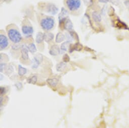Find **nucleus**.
<instances>
[{
	"label": "nucleus",
	"mask_w": 129,
	"mask_h": 128,
	"mask_svg": "<svg viewBox=\"0 0 129 128\" xmlns=\"http://www.w3.org/2000/svg\"><path fill=\"white\" fill-rule=\"evenodd\" d=\"M0 90H1V94H4L6 93V89L4 87H1V89H0Z\"/></svg>",
	"instance_id": "26"
},
{
	"label": "nucleus",
	"mask_w": 129,
	"mask_h": 128,
	"mask_svg": "<svg viewBox=\"0 0 129 128\" xmlns=\"http://www.w3.org/2000/svg\"><path fill=\"white\" fill-rule=\"evenodd\" d=\"M70 44L69 41L64 42L61 45L60 50L62 52H66L67 50H68L69 48H70Z\"/></svg>",
	"instance_id": "17"
},
{
	"label": "nucleus",
	"mask_w": 129,
	"mask_h": 128,
	"mask_svg": "<svg viewBox=\"0 0 129 128\" xmlns=\"http://www.w3.org/2000/svg\"><path fill=\"white\" fill-rule=\"evenodd\" d=\"M6 74H10V73H12L14 71V69L13 68V67L11 65H9L7 67V68L6 69Z\"/></svg>",
	"instance_id": "22"
},
{
	"label": "nucleus",
	"mask_w": 129,
	"mask_h": 128,
	"mask_svg": "<svg viewBox=\"0 0 129 128\" xmlns=\"http://www.w3.org/2000/svg\"><path fill=\"white\" fill-rule=\"evenodd\" d=\"M15 86L18 89H21L22 87V85L21 83H18L15 84Z\"/></svg>",
	"instance_id": "27"
},
{
	"label": "nucleus",
	"mask_w": 129,
	"mask_h": 128,
	"mask_svg": "<svg viewBox=\"0 0 129 128\" xmlns=\"http://www.w3.org/2000/svg\"><path fill=\"white\" fill-rule=\"evenodd\" d=\"M63 60L64 62H69V60H70V58H69V56H68V54H65V55L63 56Z\"/></svg>",
	"instance_id": "25"
},
{
	"label": "nucleus",
	"mask_w": 129,
	"mask_h": 128,
	"mask_svg": "<svg viewBox=\"0 0 129 128\" xmlns=\"http://www.w3.org/2000/svg\"><path fill=\"white\" fill-rule=\"evenodd\" d=\"M20 49H21L22 59L24 60H27L29 59V55H28L29 50L27 46L26 45H21Z\"/></svg>",
	"instance_id": "7"
},
{
	"label": "nucleus",
	"mask_w": 129,
	"mask_h": 128,
	"mask_svg": "<svg viewBox=\"0 0 129 128\" xmlns=\"http://www.w3.org/2000/svg\"><path fill=\"white\" fill-rule=\"evenodd\" d=\"M44 40V33L42 32H38L36 34L35 37V42L38 44H40L42 43L43 41Z\"/></svg>",
	"instance_id": "12"
},
{
	"label": "nucleus",
	"mask_w": 129,
	"mask_h": 128,
	"mask_svg": "<svg viewBox=\"0 0 129 128\" xmlns=\"http://www.w3.org/2000/svg\"><path fill=\"white\" fill-rule=\"evenodd\" d=\"M43 57L42 54L40 53H38L33 58L32 61V68L33 69H37L41 63L43 61Z\"/></svg>",
	"instance_id": "4"
},
{
	"label": "nucleus",
	"mask_w": 129,
	"mask_h": 128,
	"mask_svg": "<svg viewBox=\"0 0 129 128\" xmlns=\"http://www.w3.org/2000/svg\"><path fill=\"white\" fill-rule=\"evenodd\" d=\"M64 27L65 29L71 31L73 29V24L71 20L69 19H67L64 23Z\"/></svg>",
	"instance_id": "13"
},
{
	"label": "nucleus",
	"mask_w": 129,
	"mask_h": 128,
	"mask_svg": "<svg viewBox=\"0 0 129 128\" xmlns=\"http://www.w3.org/2000/svg\"><path fill=\"white\" fill-rule=\"evenodd\" d=\"M27 73V69L22 67L21 65H18V75L20 76H23L26 75Z\"/></svg>",
	"instance_id": "19"
},
{
	"label": "nucleus",
	"mask_w": 129,
	"mask_h": 128,
	"mask_svg": "<svg viewBox=\"0 0 129 128\" xmlns=\"http://www.w3.org/2000/svg\"><path fill=\"white\" fill-rule=\"evenodd\" d=\"M66 5L69 11L74 12L78 10L81 7V0H66Z\"/></svg>",
	"instance_id": "3"
},
{
	"label": "nucleus",
	"mask_w": 129,
	"mask_h": 128,
	"mask_svg": "<svg viewBox=\"0 0 129 128\" xmlns=\"http://www.w3.org/2000/svg\"><path fill=\"white\" fill-rule=\"evenodd\" d=\"M67 66L65 62H60L56 66V70L58 72H61L64 70Z\"/></svg>",
	"instance_id": "18"
},
{
	"label": "nucleus",
	"mask_w": 129,
	"mask_h": 128,
	"mask_svg": "<svg viewBox=\"0 0 129 128\" xmlns=\"http://www.w3.org/2000/svg\"><path fill=\"white\" fill-rule=\"evenodd\" d=\"M40 25L45 31H50L55 25L54 19L52 17H46L43 18L41 21Z\"/></svg>",
	"instance_id": "2"
},
{
	"label": "nucleus",
	"mask_w": 129,
	"mask_h": 128,
	"mask_svg": "<svg viewBox=\"0 0 129 128\" xmlns=\"http://www.w3.org/2000/svg\"><path fill=\"white\" fill-rule=\"evenodd\" d=\"M4 1L5 2H9V1H10L11 0H4Z\"/></svg>",
	"instance_id": "29"
},
{
	"label": "nucleus",
	"mask_w": 129,
	"mask_h": 128,
	"mask_svg": "<svg viewBox=\"0 0 129 128\" xmlns=\"http://www.w3.org/2000/svg\"><path fill=\"white\" fill-rule=\"evenodd\" d=\"M99 1L102 3H107L109 2V0H99Z\"/></svg>",
	"instance_id": "28"
},
{
	"label": "nucleus",
	"mask_w": 129,
	"mask_h": 128,
	"mask_svg": "<svg viewBox=\"0 0 129 128\" xmlns=\"http://www.w3.org/2000/svg\"><path fill=\"white\" fill-rule=\"evenodd\" d=\"M7 65L5 63H1V69H0V70H1V72H3V71L6 69V68H7Z\"/></svg>",
	"instance_id": "23"
},
{
	"label": "nucleus",
	"mask_w": 129,
	"mask_h": 128,
	"mask_svg": "<svg viewBox=\"0 0 129 128\" xmlns=\"http://www.w3.org/2000/svg\"><path fill=\"white\" fill-rule=\"evenodd\" d=\"M38 81V77L36 75H33L27 79V82L29 84H35Z\"/></svg>",
	"instance_id": "20"
},
{
	"label": "nucleus",
	"mask_w": 129,
	"mask_h": 128,
	"mask_svg": "<svg viewBox=\"0 0 129 128\" xmlns=\"http://www.w3.org/2000/svg\"><path fill=\"white\" fill-rule=\"evenodd\" d=\"M54 38V34L51 32H46L44 33V40L46 42H50Z\"/></svg>",
	"instance_id": "14"
},
{
	"label": "nucleus",
	"mask_w": 129,
	"mask_h": 128,
	"mask_svg": "<svg viewBox=\"0 0 129 128\" xmlns=\"http://www.w3.org/2000/svg\"><path fill=\"white\" fill-rule=\"evenodd\" d=\"M92 15L93 20L96 22H100L101 21V16L98 12L96 11L93 12Z\"/></svg>",
	"instance_id": "16"
},
{
	"label": "nucleus",
	"mask_w": 129,
	"mask_h": 128,
	"mask_svg": "<svg viewBox=\"0 0 129 128\" xmlns=\"http://www.w3.org/2000/svg\"><path fill=\"white\" fill-rule=\"evenodd\" d=\"M47 82L48 84L50 85V86L54 87L57 86V85L58 83L59 80H58V79L56 78H49L47 79Z\"/></svg>",
	"instance_id": "11"
},
{
	"label": "nucleus",
	"mask_w": 129,
	"mask_h": 128,
	"mask_svg": "<svg viewBox=\"0 0 129 128\" xmlns=\"http://www.w3.org/2000/svg\"><path fill=\"white\" fill-rule=\"evenodd\" d=\"M8 38L5 34L1 33L0 35V48L1 50H3L7 48L9 45Z\"/></svg>",
	"instance_id": "5"
},
{
	"label": "nucleus",
	"mask_w": 129,
	"mask_h": 128,
	"mask_svg": "<svg viewBox=\"0 0 129 128\" xmlns=\"http://www.w3.org/2000/svg\"><path fill=\"white\" fill-rule=\"evenodd\" d=\"M22 32L25 35L29 36L33 34L34 29L32 26L24 25L22 27Z\"/></svg>",
	"instance_id": "9"
},
{
	"label": "nucleus",
	"mask_w": 129,
	"mask_h": 128,
	"mask_svg": "<svg viewBox=\"0 0 129 128\" xmlns=\"http://www.w3.org/2000/svg\"><path fill=\"white\" fill-rule=\"evenodd\" d=\"M65 39V35L61 32H59L57 34L55 38V41L56 43H61Z\"/></svg>",
	"instance_id": "15"
},
{
	"label": "nucleus",
	"mask_w": 129,
	"mask_h": 128,
	"mask_svg": "<svg viewBox=\"0 0 129 128\" xmlns=\"http://www.w3.org/2000/svg\"><path fill=\"white\" fill-rule=\"evenodd\" d=\"M60 53V48L57 45H53L51 46L50 51H49V53L53 56H57L58 54Z\"/></svg>",
	"instance_id": "10"
},
{
	"label": "nucleus",
	"mask_w": 129,
	"mask_h": 128,
	"mask_svg": "<svg viewBox=\"0 0 129 128\" xmlns=\"http://www.w3.org/2000/svg\"><path fill=\"white\" fill-rule=\"evenodd\" d=\"M21 45H20L14 44L12 46V48L14 50H17L19 49V48H21Z\"/></svg>",
	"instance_id": "24"
},
{
	"label": "nucleus",
	"mask_w": 129,
	"mask_h": 128,
	"mask_svg": "<svg viewBox=\"0 0 129 128\" xmlns=\"http://www.w3.org/2000/svg\"><path fill=\"white\" fill-rule=\"evenodd\" d=\"M46 11L51 15L56 14L58 12V9L56 5L53 4H49L46 8Z\"/></svg>",
	"instance_id": "8"
},
{
	"label": "nucleus",
	"mask_w": 129,
	"mask_h": 128,
	"mask_svg": "<svg viewBox=\"0 0 129 128\" xmlns=\"http://www.w3.org/2000/svg\"><path fill=\"white\" fill-rule=\"evenodd\" d=\"M7 34L9 39L14 44L19 43L22 40L20 32L16 28H10L8 30Z\"/></svg>",
	"instance_id": "1"
},
{
	"label": "nucleus",
	"mask_w": 129,
	"mask_h": 128,
	"mask_svg": "<svg viewBox=\"0 0 129 128\" xmlns=\"http://www.w3.org/2000/svg\"><path fill=\"white\" fill-rule=\"evenodd\" d=\"M29 52H30L32 53H34L36 52V51H37V49H36V46L34 44V43H31L28 45L27 46Z\"/></svg>",
	"instance_id": "21"
},
{
	"label": "nucleus",
	"mask_w": 129,
	"mask_h": 128,
	"mask_svg": "<svg viewBox=\"0 0 129 128\" xmlns=\"http://www.w3.org/2000/svg\"><path fill=\"white\" fill-rule=\"evenodd\" d=\"M69 16V13L64 8H62L61 9V12L59 14V24H62V23H64L66 20L67 19V17Z\"/></svg>",
	"instance_id": "6"
}]
</instances>
